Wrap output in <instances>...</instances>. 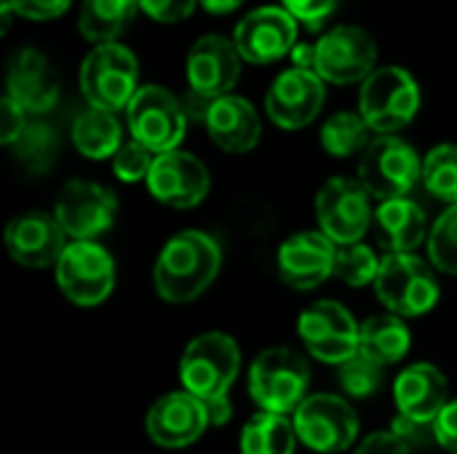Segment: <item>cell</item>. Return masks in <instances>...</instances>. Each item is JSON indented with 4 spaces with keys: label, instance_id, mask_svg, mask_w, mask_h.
<instances>
[{
    "label": "cell",
    "instance_id": "6da1fadb",
    "mask_svg": "<svg viewBox=\"0 0 457 454\" xmlns=\"http://www.w3.org/2000/svg\"><path fill=\"white\" fill-rule=\"evenodd\" d=\"M222 265L220 244L201 230L177 233L155 262V292L171 305H185L201 297L217 278Z\"/></svg>",
    "mask_w": 457,
    "mask_h": 454
},
{
    "label": "cell",
    "instance_id": "7a4b0ae2",
    "mask_svg": "<svg viewBox=\"0 0 457 454\" xmlns=\"http://www.w3.org/2000/svg\"><path fill=\"white\" fill-rule=\"evenodd\" d=\"M311 385L308 359L287 345L262 351L249 369V393L262 412L289 415L305 401Z\"/></svg>",
    "mask_w": 457,
    "mask_h": 454
},
{
    "label": "cell",
    "instance_id": "3957f363",
    "mask_svg": "<svg viewBox=\"0 0 457 454\" xmlns=\"http://www.w3.org/2000/svg\"><path fill=\"white\" fill-rule=\"evenodd\" d=\"M241 351L230 334L206 332L195 337L179 361V380L190 396L204 404L225 401L230 385L238 377Z\"/></svg>",
    "mask_w": 457,
    "mask_h": 454
},
{
    "label": "cell",
    "instance_id": "277c9868",
    "mask_svg": "<svg viewBox=\"0 0 457 454\" xmlns=\"http://www.w3.org/2000/svg\"><path fill=\"white\" fill-rule=\"evenodd\" d=\"M139 78L137 56L120 45H96L80 64V91L86 102L96 110L118 112L131 104Z\"/></svg>",
    "mask_w": 457,
    "mask_h": 454
},
{
    "label": "cell",
    "instance_id": "5b68a950",
    "mask_svg": "<svg viewBox=\"0 0 457 454\" xmlns=\"http://www.w3.org/2000/svg\"><path fill=\"white\" fill-rule=\"evenodd\" d=\"M420 110V88L415 78L402 67H380L364 83L359 94V112L380 136L404 128Z\"/></svg>",
    "mask_w": 457,
    "mask_h": 454
},
{
    "label": "cell",
    "instance_id": "8992f818",
    "mask_svg": "<svg viewBox=\"0 0 457 454\" xmlns=\"http://www.w3.org/2000/svg\"><path fill=\"white\" fill-rule=\"evenodd\" d=\"M375 292L399 318L423 316L439 302V281L428 262L415 254H386L380 260Z\"/></svg>",
    "mask_w": 457,
    "mask_h": 454
},
{
    "label": "cell",
    "instance_id": "52a82bcc",
    "mask_svg": "<svg viewBox=\"0 0 457 454\" xmlns=\"http://www.w3.org/2000/svg\"><path fill=\"white\" fill-rule=\"evenodd\" d=\"M418 179H423V163L415 147L394 134L375 136L370 147L361 153L359 182L380 203L394 198H407V193L415 187Z\"/></svg>",
    "mask_w": 457,
    "mask_h": 454
},
{
    "label": "cell",
    "instance_id": "ba28073f",
    "mask_svg": "<svg viewBox=\"0 0 457 454\" xmlns=\"http://www.w3.org/2000/svg\"><path fill=\"white\" fill-rule=\"evenodd\" d=\"M56 284L78 308L104 302L115 286V262L110 252L94 241H72L56 262Z\"/></svg>",
    "mask_w": 457,
    "mask_h": 454
},
{
    "label": "cell",
    "instance_id": "9c48e42d",
    "mask_svg": "<svg viewBox=\"0 0 457 454\" xmlns=\"http://www.w3.org/2000/svg\"><path fill=\"white\" fill-rule=\"evenodd\" d=\"M126 112L131 136L155 155L177 150L185 136L187 115L182 110V102L163 86H142Z\"/></svg>",
    "mask_w": 457,
    "mask_h": 454
},
{
    "label": "cell",
    "instance_id": "30bf717a",
    "mask_svg": "<svg viewBox=\"0 0 457 454\" xmlns=\"http://www.w3.org/2000/svg\"><path fill=\"white\" fill-rule=\"evenodd\" d=\"M297 439L319 454L345 452L359 436V417L348 401L332 393L308 396L295 412Z\"/></svg>",
    "mask_w": 457,
    "mask_h": 454
},
{
    "label": "cell",
    "instance_id": "8fae6325",
    "mask_svg": "<svg viewBox=\"0 0 457 454\" xmlns=\"http://www.w3.org/2000/svg\"><path fill=\"white\" fill-rule=\"evenodd\" d=\"M370 198L372 195L364 190L359 179H329L316 195V219L321 225V233L329 241H335V246L361 244L372 222Z\"/></svg>",
    "mask_w": 457,
    "mask_h": 454
},
{
    "label": "cell",
    "instance_id": "7c38bea8",
    "mask_svg": "<svg viewBox=\"0 0 457 454\" xmlns=\"http://www.w3.org/2000/svg\"><path fill=\"white\" fill-rule=\"evenodd\" d=\"M297 332L305 348L324 364H345L359 353L361 326L356 318L337 302L324 300L300 313Z\"/></svg>",
    "mask_w": 457,
    "mask_h": 454
},
{
    "label": "cell",
    "instance_id": "4fadbf2b",
    "mask_svg": "<svg viewBox=\"0 0 457 454\" xmlns=\"http://www.w3.org/2000/svg\"><path fill=\"white\" fill-rule=\"evenodd\" d=\"M378 45L361 27L343 24L316 43V72L329 83H364L375 72Z\"/></svg>",
    "mask_w": 457,
    "mask_h": 454
},
{
    "label": "cell",
    "instance_id": "5bb4252c",
    "mask_svg": "<svg viewBox=\"0 0 457 454\" xmlns=\"http://www.w3.org/2000/svg\"><path fill=\"white\" fill-rule=\"evenodd\" d=\"M118 214V198L112 190L86 182V179H70L56 198L54 217L62 225L64 235L75 241H91L112 227Z\"/></svg>",
    "mask_w": 457,
    "mask_h": 454
},
{
    "label": "cell",
    "instance_id": "9a60e30c",
    "mask_svg": "<svg viewBox=\"0 0 457 454\" xmlns=\"http://www.w3.org/2000/svg\"><path fill=\"white\" fill-rule=\"evenodd\" d=\"M233 43L252 64L278 62L297 45V19L284 5H262L236 24Z\"/></svg>",
    "mask_w": 457,
    "mask_h": 454
},
{
    "label": "cell",
    "instance_id": "2e32d148",
    "mask_svg": "<svg viewBox=\"0 0 457 454\" xmlns=\"http://www.w3.org/2000/svg\"><path fill=\"white\" fill-rule=\"evenodd\" d=\"M321 107H324V80L319 78V72L300 70V67L284 70L273 80L265 96L268 118L287 131L305 128L308 123H313Z\"/></svg>",
    "mask_w": 457,
    "mask_h": 454
},
{
    "label": "cell",
    "instance_id": "e0dca14e",
    "mask_svg": "<svg viewBox=\"0 0 457 454\" xmlns=\"http://www.w3.org/2000/svg\"><path fill=\"white\" fill-rule=\"evenodd\" d=\"M187 83L190 91L206 99H222L233 91L241 75V54L225 35H204L187 54Z\"/></svg>",
    "mask_w": 457,
    "mask_h": 454
},
{
    "label": "cell",
    "instance_id": "ac0fdd59",
    "mask_svg": "<svg viewBox=\"0 0 457 454\" xmlns=\"http://www.w3.org/2000/svg\"><path fill=\"white\" fill-rule=\"evenodd\" d=\"M147 190L171 209H193L209 193V171L190 153H161L147 174Z\"/></svg>",
    "mask_w": 457,
    "mask_h": 454
},
{
    "label": "cell",
    "instance_id": "d6986e66",
    "mask_svg": "<svg viewBox=\"0 0 457 454\" xmlns=\"http://www.w3.org/2000/svg\"><path fill=\"white\" fill-rule=\"evenodd\" d=\"M209 425L212 423H209L206 404L190 396L187 391L166 393L163 399H158L145 420L147 436L166 450H179L198 442Z\"/></svg>",
    "mask_w": 457,
    "mask_h": 454
},
{
    "label": "cell",
    "instance_id": "ffe728a7",
    "mask_svg": "<svg viewBox=\"0 0 457 454\" xmlns=\"http://www.w3.org/2000/svg\"><path fill=\"white\" fill-rule=\"evenodd\" d=\"M5 249L13 262L24 268H56L64 254V230L56 217L46 211H27L8 222Z\"/></svg>",
    "mask_w": 457,
    "mask_h": 454
},
{
    "label": "cell",
    "instance_id": "44dd1931",
    "mask_svg": "<svg viewBox=\"0 0 457 454\" xmlns=\"http://www.w3.org/2000/svg\"><path fill=\"white\" fill-rule=\"evenodd\" d=\"M335 257L337 246L321 230L297 233L278 249V273L292 289L308 292L335 276Z\"/></svg>",
    "mask_w": 457,
    "mask_h": 454
},
{
    "label": "cell",
    "instance_id": "7402d4cb",
    "mask_svg": "<svg viewBox=\"0 0 457 454\" xmlns=\"http://www.w3.org/2000/svg\"><path fill=\"white\" fill-rule=\"evenodd\" d=\"M8 96L32 115L48 112L59 99V80L51 62L37 48H21L8 62Z\"/></svg>",
    "mask_w": 457,
    "mask_h": 454
},
{
    "label": "cell",
    "instance_id": "603a6c76",
    "mask_svg": "<svg viewBox=\"0 0 457 454\" xmlns=\"http://www.w3.org/2000/svg\"><path fill=\"white\" fill-rule=\"evenodd\" d=\"M394 399L402 417L423 425H434V420L450 404L447 380L434 364H412L396 377Z\"/></svg>",
    "mask_w": 457,
    "mask_h": 454
},
{
    "label": "cell",
    "instance_id": "cb8c5ba5",
    "mask_svg": "<svg viewBox=\"0 0 457 454\" xmlns=\"http://www.w3.org/2000/svg\"><path fill=\"white\" fill-rule=\"evenodd\" d=\"M204 126L212 142L225 153H249L262 134L257 110L244 96H233V94L214 99Z\"/></svg>",
    "mask_w": 457,
    "mask_h": 454
},
{
    "label": "cell",
    "instance_id": "d4e9b609",
    "mask_svg": "<svg viewBox=\"0 0 457 454\" xmlns=\"http://www.w3.org/2000/svg\"><path fill=\"white\" fill-rule=\"evenodd\" d=\"M375 222L380 244L388 249V254H412L426 241V214L410 198L383 201L375 209Z\"/></svg>",
    "mask_w": 457,
    "mask_h": 454
},
{
    "label": "cell",
    "instance_id": "484cf974",
    "mask_svg": "<svg viewBox=\"0 0 457 454\" xmlns=\"http://www.w3.org/2000/svg\"><path fill=\"white\" fill-rule=\"evenodd\" d=\"M139 0H83L78 29L94 45L118 43L120 32L134 21Z\"/></svg>",
    "mask_w": 457,
    "mask_h": 454
},
{
    "label": "cell",
    "instance_id": "4316f807",
    "mask_svg": "<svg viewBox=\"0 0 457 454\" xmlns=\"http://www.w3.org/2000/svg\"><path fill=\"white\" fill-rule=\"evenodd\" d=\"M72 144L80 155L91 161L115 158V153L123 144V131L115 112L96 110V107L83 110L72 123Z\"/></svg>",
    "mask_w": 457,
    "mask_h": 454
},
{
    "label": "cell",
    "instance_id": "83f0119b",
    "mask_svg": "<svg viewBox=\"0 0 457 454\" xmlns=\"http://www.w3.org/2000/svg\"><path fill=\"white\" fill-rule=\"evenodd\" d=\"M412 334L399 316H372L361 324L359 353L380 367L399 364L410 351Z\"/></svg>",
    "mask_w": 457,
    "mask_h": 454
},
{
    "label": "cell",
    "instance_id": "f1b7e54d",
    "mask_svg": "<svg viewBox=\"0 0 457 454\" xmlns=\"http://www.w3.org/2000/svg\"><path fill=\"white\" fill-rule=\"evenodd\" d=\"M297 431L284 415L260 412L241 431L244 454H295Z\"/></svg>",
    "mask_w": 457,
    "mask_h": 454
},
{
    "label": "cell",
    "instance_id": "f546056e",
    "mask_svg": "<svg viewBox=\"0 0 457 454\" xmlns=\"http://www.w3.org/2000/svg\"><path fill=\"white\" fill-rule=\"evenodd\" d=\"M370 126L361 112H337L321 126V144L335 158H348L370 147Z\"/></svg>",
    "mask_w": 457,
    "mask_h": 454
},
{
    "label": "cell",
    "instance_id": "4dcf8cb0",
    "mask_svg": "<svg viewBox=\"0 0 457 454\" xmlns=\"http://www.w3.org/2000/svg\"><path fill=\"white\" fill-rule=\"evenodd\" d=\"M16 161L32 171V174H46L59 153V136L48 123H27L21 136L11 144Z\"/></svg>",
    "mask_w": 457,
    "mask_h": 454
},
{
    "label": "cell",
    "instance_id": "1f68e13d",
    "mask_svg": "<svg viewBox=\"0 0 457 454\" xmlns=\"http://www.w3.org/2000/svg\"><path fill=\"white\" fill-rule=\"evenodd\" d=\"M423 185L434 198L457 206V144H439L426 155Z\"/></svg>",
    "mask_w": 457,
    "mask_h": 454
},
{
    "label": "cell",
    "instance_id": "d6a6232c",
    "mask_svg": "<svg viewBox=\"0 0 457 454\" xmlns=\"http://www.w3.org/2000/svg\"><path fill=\"white\" fill-rule=\"evenodd\" d=\"M380 273V260L375 257V252L364 244H351V246H337V257H335V276L359 289L367 284H375Z\"/></svg>",
    "mask_w": 457,
    "mask_h": 454
},
{
    "label": "cell",
    "instance_id": "836d02e7",
    "mask_svg": "<svg viewBox=\"0 0 457 454\" xmlns=\"http://www.w3.org/2000/svg\"><path fill=\"white\" fill-rule=\"evenodd\" d=\"M428 257L442 273L457 276V206H450L431 227Z\"/></svg>",
    "mask_w": 457,
    "mask_h": 454
},
{
    "label": "cell",
    "instance_id": "e575fe53",
    "mask_svg": "<svg viewBox=\"0 0 457 454\" xmlns=\"http://www.w3.org/2000/svg\"><path fill=\"white\" fill-rule=\"evenodd\" d=\"M337 380L343 385V391L348 396L356 399H370L378 393L380 383H383V367L375 364L372 359L356 353L353 359H348L345 364L337 367Z\"/></svg>",
    "mask_w": 457,
    "mask_h": 454
},
{
    "label": "cell",
    "instance_id": "d590c367",
    "mask_svg": "<svg viewBox=\"0 0 457 454\" xmlns=\"http://www.w3.org/2000/svg\"><path fill=\"white\" fill-rule=\"evenodd\" d=\"M153 163H155V153L147 150L145 144H139L137 139H131V142H123L120 150L115 153L112 171L123 182H139V179L147 182V174H150Z\"/></svg>",
    "mask_w": 457,
    "mask_h": 454
},
{
    "label": "cell",
    "instance_id": "8d00e7d4",
    "mask_svg": "<svg viewBox=\"0 0 457 454\" xmlns=\"http://www.w3.org/2000/svg\"><path fill=\"white\" fill-rule=\"evenodd\" d=\"M281 5L305 27H321L340 5V0H281Z\"/></svg>",
    "mask_w": 457,
    "mask_h": 454
},
{
    "label": "cell",
    "instance_id": "74e56055",
    "mask_svg": "<svg viewBox=\"0 0 457 454\" xmlns=\"http://www.w3.org/2000/svg\"><path fill=\"white\" fill-rule=\"evenodd\" d=\"M201 0H139V11L161 24H174L187 19Z\"/></svg>",
    "mask_w": 457,
    "mask_h": 454
},
{
    "label": "cell",
    "instance_id": "f35d334b",
    "mask_svg": "<svg viewBox=\"0 0 457 454\" xmlns=\"http://www.w3.org/2000/svg\"><path fill=\"white\" fill-rule=\"evenodd\" d=\"M16 16H24V19H32V21H51V19H59L72 0H5Z\"/></svg>",
    "mask_w": 457,
    "mask_h": 454
},
{
    "label": "cell",
    "instance_id": "ab89813d",
    "mask_svg": "<svg viewBox=\"0 0 457 454\" xmlns=\"http://www.w3.org/2000/svg\"><path fill=\"white\" fill-rule=\"evenodd\" d=\"M24 115L27 112L5 94L3 102H0V139H3V144L11 147L21 136V131L27 128V118Z\"/></svg>",
    "mask_w": 457,
    "mask_h": 454
},
{
    "label": "cell",
    "instance_id": "60d3db41",
    "mask_svg": "<svg viewBox=\"0 0 457 454\" xmlns=\"http://www.w3.org/2000/svg\"><path fill=\"white\" fill-rule=\"evenodd\" d=\"M410 444L404 439H399L394 431H380L372 433L361 442V447L356 450V454H410Z\"/></svg>",
    "mask_w": 457,
    "mask_h": 454
},
{
    "label": "cell",
    "instance_id": "b9f144b4",
    "mask_svg": "<svg viewBox=\"0 0 457 454\" xmlns=\"http://www.w3.org/2000/svg\"><path fill=\"white\" fill-rule=\"evenodd\" d=\"M434 439L447 450V452L457 454V399L450 401L442 415L434 420Z\"/></svg>",
    "mask_w": 457,
    "mask_h": 454
},
{
    "label": "cell",
    "instance_id": "7bdbcfd3",
    "mask_svg": "<svg viewBox=\"0 0 457 454\" xmlns=\"http://www.w3.org/2000/svg\"><path fill=\"white\" fill-rule=\"evenodd\" d=\"M289 56H292L295 67H300V70H313V72H316V45H311V43H297L295 51H292Z\"/></svg>",
    "mask_w": 457,
    "mask_h": 454
},
{
    "label": "cell",
    "instance_id": "ee69618b",
    "mask_svg": "<svg viewBox=\"0 0 457 454\" xmlns=\"http://www.w3.org/2000/svg\"><path fill=\"white\" fill-rule=\"evenodd\" d=\"M246 0H201L204 11L206 13H214V16H225V13H233L236 8H241Z\"/></svg>",
    "mask_w": 457,
    "mask_h": 454
},
{
    "label": "cell",
    "instance_id": "f6af8a7d",
    "mask_svg": "<svg viewBox=\"0 0 457 454\" xmlns=\"http://www.w3.org/2000/svg\"><path fill=\"white\" fill-rule=\"evenodd\" d=\"M0 16H3V32H8V27H11V19L16 16V11H13V8L5 3V0L0 3Z\"/></svg>",
    "mask_w": 457,
    "mask_h": 454
}]
</instances>
